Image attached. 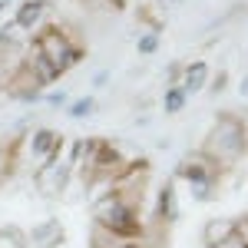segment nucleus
Segmentation results:
<instances>
[{"label":"nucleus","instance_id":"nucleus-1","mask_svg":"<svg viewBox=\"0 0 248 248\" xmlns=\"http://www.w3.org/2000/svg\"><path fill=\"white\" fill-rule=\"evenodd\" d=\"M33 46L57 73H66L79 60V40L70 23H43L33 33Z\"/></svg>","mask_w":248,"mask_h":248},{"label":"nucleus","instance_id":"nucleus-2","mask_svg":"<svg viewBox=\"0 0 248 248\" xmlns=\"http://www.w3.org/2000/svg\"><path fill=\"white\" fill-rule=\"evenodd\" d=\"M248 149V133H245V123L235 119V116H222L209 133V142L202 153L209 155L212 162L222 169V166H232L238 162V155Z\"/></svg>","mask_w":248,"mask_h":248},{"label":"nucleus","instance_id":"nucleus-3","mask_svg":"<svg viewBox=\"0 0 248 248\" xmlns=\"http://www.w3.org/2000/svg\"><path fill=\"white\" fill-rule=\"evenodd\" d=\"M93 215H96V225H103V229L116 232V235H126V238H133L136 232L142 229V225H139V212L126 209V205L116 199L113 192H106V195L96 202Z\"/></svg>","mask_w":248,"mask_h":248},{"label":"nucleus","instance_id":"nucleus-4","mask_svg":"<svg viewBox=\"0 0 248 248\" xmlns=\"http://www.w3.org/2000/svg\"><path fill=\"white\" fill-rule=\"evenodd\" d=\"M60 149H63V136L57 129H37L33 139H30V153L37 155L40 162H50V159H57Z\"/></svg>","mask_w":248,"mask_h":248},{"label":"nucleus","instance_id":"nucleus-5","mask_svg":"<svg viewBox=\"0 0 248 248\" xmlns=\"http://www.w3.org/2000/svg\"><path fill=\"white\" fill-rule=\"evenodd\" d=\"M182 175H186L189 182H205V186H209L212 179L218 175V166H215L205 153H195V155H186V162H182Z\"/></svg>","mask_w":248,"mask_h":248},{"label":"nucleus","instance_id":"nucleus-6","mask_svg":"<svg viewBox=\"0 0 248 248\" xmlns=\"http://www.w3.org/2000/svg\"><path fill=\"white\" fill-rule=\"evenodd\" d=\"M43 17H46V3H37V0H23L17 7V23L20 30H27V33H37L40 27H43Z\"/></svg>","mask_w":248,"mask_h":248},{"label":"nucleus","instance_id":"nucleus-7","mask_svg":"<svg viewBox=\"0 0 248 248\" xmlns=\"http://www.w3.org/2000/svg\"><path fill=\"white\" fill-rule=\"evenodd\" d=\"M37 186L43 192H57L63 189V182H66V162H57V159H50V162H43L37 169Z\"/></svg>","mask_w":248,"mask_h":248},{"label":"nucleus","instance_id":"nucleus-8","mask_svg":"<svg viewBox=\"0 0 248 248\" xmlns=\"http://www.w3.org/2000/svg\"><path fill=\"white\" fill-rule=\"evenodd\" d=\"M133 238L126 235H116V232L103 229V225H93V248H129Z\"/></svg>","mask_w":248,"mask_h":248},{"label":"nucleus","instance_id":"nucleus-9","mask_svg":"<svg viewBox=\"0 0 248 248\" xmlns=\"http://www.w3.org/2000/svg\"><path fill=\"white\" fill-rule=\"evenodd\" d=\"M205 77H209V66H205V63H192L189 70L179 77V83H175V86H179V90H192V93H195V90H202Z\"/></svg>","mask_w":248,"mask_h":248},{"label":"nucleus","instance_id":"nucleus-10","mask_svg":"<svg viewBox=\"0 0 248 248\" xmlns=\"http://www.w3.org/2000/svg\"><path fill=\"white\" fill-rule=\"evenodd\" d=\"M60 238H63V232H60V225L57 222H43V225H37V229L30 232V242L33 245H57Z\"/></svg>","mask_w":248,"mask_h":248},{"label":"nucleus","instance_id":"nucleus-11","mask_svg":"<svg viewBox=\"0 0 248 248\" xmlns=\"http://www.w3.org/2000/svg\"><path fill=\"white\" fill-rule=\"evenodd\" d=\"M232 232H235V222L232 218H212L209 225H205V242L209 245H218L222 238H229Z\"/></svg>","mask_w":248,"mask_h":248},{"label":"nucleus","instance_id":"nucleus-12","mask_svg":"<svg viewBox=\"0 0 248 248\" xmlns=\"http://www.w3.org/2000/svg\"><path fill=\"white\" fill-rule=\"evenodd\" d=\"M182 103H186V90L172 86L169 93H166V109H169V113H179V109H182Z\"/></svg>","mask_w":248,"mask_h":248},{"label":"nucleus","instance_id":"nucleus-13","mask_svg":"<svg viewBox=\"0 0 248 248\" xmlns=\"http://www.w3.org/2000/svg\"><path fill=\"white\" fill-rule=\"evenodd\" d=\"M10 166H14V153H10V146H0V179L10 172Z\"/></svg>","mask_w":248,"mask_h":248},{"label":"nucleus","instance_id":"nucleus-14","mask_svg":"<svg viewBox=\"0 0 248 248\" xmlns=\"http://www.w3.org/2000/svg\"><path fill=\"white\" fill-rule=\"evenodd\" d=\"M90 109H93V103H90V99H79V103H73V106H70V116H73V119H79V116L90 113Z\"/></svg>","mask_w":248,"mask_h":248},{"label":"nucleus","instance_id":"nucleus-15","mask_svg":"<svg viewBox=\"0 0 248 248\" xmlns=\"http://www.w3.org/2000/svg\"><path fill=\"white\" fill-rule=\"evenodd\" d=\"M155 50V30H149L146 37H139V53H153Z\"/></svg>","mask_w":248,"mask_h":248},{"label":"nucleus","instance_id":"nucleus-16","mask_svg":"<svg viewBox=\"0 0 248 248\" xmlns=\"http://www.w3.org/2000/svg\"><path fill=\"white\" fill-rule=\"evenodd\" d=\"M212 248H245V242H242V238H238V235H235V232H232L229 238H222V242H218V245H212Z\"/></svg>","mask_w":248,"mask_h":248}]
</instances>
